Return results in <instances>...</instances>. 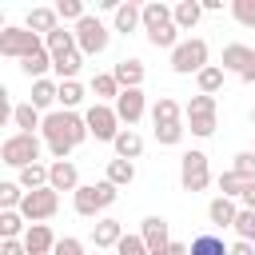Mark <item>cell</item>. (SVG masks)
Segmentation results:
<instances>
[{
  "instance_id": "d4e9b609",
  "label": "cell",
  "mask_w": 255,
  "mask_h": 255,
  "mask_svg": "<svg viewBox=\"0 0 255 255\" xmlns=\"http://www.w3.org/2000/svg\"><path fill=\"white\" fill-rule=\"evenodd\" d=\"M28 104H32V108H40V112H48L52 104H60V84H52L48 76H44V80H36V84H32V100H28Z\"/></svg>"
},
{
  "instance_id": "e575fe53",
  "label": "cell",
  "mask_w": 255,
  "mask_h": 255,
  "mask_svg": "<svg viewBox=\"0 0 255 255\" xmlns=\"http://www.w3.org/2000/svg\"><path fill=\"white\" fill-rule=\"evenodd\" d=\"M247 183H255V179H243V175H239V171H231V167L219 175V191H223L227 199H239V195L247 191Z\"/></svg>"
},
{
  "instance_id": "484cf974",
  "label": "cell",
  "mask_w": 255,
  "mask_h": 255,
  "mask_svg": "<svg viewBox=\"0 0 255 255\" xmlns=\"http://www.w3.org/2000/svg\"><path fill=\"white\" fill-rule=\"evenodd\" d=\"M12 124H16L20 131L36 135V128H44V116H40V108H32V104H16V108H12Z\"/></svg>"
},
{
  "instance_id": "e0dca14e",
  "label": "cell",
  "mask_w": 255,
  "mask_h": 255,
  "mask_svg": "<svg viewBox=\"0 0 255 255\" xmlns=\"http://www.w3.org/2000/svg\"><path fill=\"white\" fill-rule=\"evenodd\" d=\"M56 243H60V239L52 235L48 223H32V227L24 231V247H28V255H52Z\"/></svg>"
},
{
  "instance_id": "603a6c76",
  "label": "cell",
  "mask_w": 255,
  "mask_h": 255,
  "mask_svg": "<svg viewBox=\"0 0 255 255\" xmlns=\"http://www.w3.org/2000/svg\"><path fill=\"white\" fill-rule=\"evenodd\" d=\"M151 124L155 128H167V124H183V108L171 100V96H159L155 108H151Z\"/></svg>"
},
{
  "instance_id": "83f0119b",
  "label": "cell",
  "mask_w": 255,
  "mask_h": 255,
  "mask_svg": "<svg viewBox=\"0 0 255 255\" xmlns=\"http://www.w3.org/2000/svg\"><path fill=\"white\" fill-rule=\"evenodd\" d=\"M20 68H24V76L36 84V80H44V72L52 68V52H48V48H40V52H32L28 60H20Z\"/></svg>"
},
{
  "instance_id": "9a60e30c",
  "label": "cell",
  "mask_w": 255,
  "mask_h": 255,
  "mask_svg": "<svg viewBox=\"0 0 255 255\" xmlns=\"http://www.w3.org/2000/svg\"><path fill=\"white\" fill-rule=\"evenodd\" d=\"M116 108V116H120V124H139L143 120V112H147V104H143V92L139 88H128V92H120V100L112 104Z\"/></svg>"
},
{
  "instance_id": "d590c367",
  "label": "cell",
  "mask_w": 255,
  "mask_h": 255,
  "mask_svg": "<svg viewBox=\"0 0 255 255\" xmlns=\"http://www.w3.org/2000/svg\"><path fill=\"white\" fill-rule=\"evenodd\" d=\"M44 48H48L52 56H60V52H72V48H76V32H68V28H56L52 36H44Z\"/></svg>"
},
{
  "instance_id": "4dcf8cb0",
  "label": "cell",
  "mask_w": 255,
  "mask_h": 255,
  "mask_svg": "<svg viewBox=\"0 0 255 255\" xmlns=\"http://www.w3.org/2000/svg\"><path fill=\"white\" fill-rule=\"evenodd\" d=\"M108 183H116V187H128L131 179H135V163L131 159H108V175H104Z\"/></svg>"
},
{
  "instance_id": "ac0fdd59",
  "label": "cell",
  "mask_w": 255,
  "mask_h": 255,
  "mask_svg": "<svg viewBox=\"0 0 255 255\" xmlns=\"http://www.w3.org/2000/svg\"><path fill=\"white\" fill-rule=\"evenodd\" d=\"M207 219H211L215 227H235V219H239V203L227 199V195H215V199L207 203Z\"/></svg>"
},
{
  "instance_id": "7bdbcfd3",
  "label": "cell",
  "mask_w": 255,
  "mask_h": 255,
  "mask_svg": "<svg viewBox=\"0 0 255 255\" xmlns=\"http://www.w3.org/2000/svg\"><path fill=\"white\" fill-rule=\"evenodd\" d=\"M116 255H151V251H147L143 235H124V239H120V247H116Z\"/></svg>"
},
{
  "instance_id": "8992f818",
  "label": "cell",
  "mask_w": 255,
  "mask_h": 255,
  "mask_svg": "<svg viewBox=\"0 0 255 255\" xmlns=\"http://www.w3.org/2000/svg\"><path fill=\"white\" fill-rule=\"evenodd\" d=\"M207 68V40L191 36V40H179V48L171 52V72L179 76H199Z\"/></svg>"
},
{
  "instance_id": "f35d334b",
  "label": "cell",
  "mask_w": 255,
  "mask_h": 255,
  "mask_svg": "<svg viewBox=\"0 0 255 255\" xmlns=\"http://www.w3.org/2000/svg\"><path fill=\"white\" fill-rule=\"evenodd\" d=\"M56 16H60V20H72V24H80L88 12H84V0H60V4H56Z\"/></svg>"
},
{
  "instance_id": "bcb514c9",
  "label": "cell",
  "mask_w": 255,
  "mask_h": 255,
  "mask_svg": "<svg viewBox=\"0 0 255 255\" xmlns=\"http://www.w3.org/2000/svg\"><path fill=\"white\" fill-rule=\"evenodd\" d=\"M0 255H28V247H24V239H4Z\"/></svg>"
},
{
  "instance_id": "8fae6325",
  "label": "cell",
  "mask_w": 255,
  "mask_h": 255,
  "mask_svg": "<svg viewBox=\"0 0 255 255\" xmlns=\"http://www.w3.org/2000/svg\"><path fill=\"white\" fill-rule=\"evenodd\" d=\"M179 183H183V191H203L211 183V167H207L203 151H183V159H179Z\"/></svg>"
},
{
  "instance_id": "1f68e13d",
  "label": "cell",
  "mask_w": 255,
  "mask_h": 255,
  "mask_svg": "<svg viewBox=\"0 0 255 255\" xmlns=\"http://www.w3.org/2000/svg\"><path fill=\"white\" fill-rule=\"evenodd\" d=\"M24 191H40V187H48V167L44 163H32V167H20V179H16Z\"/></svg>"
},
{
  "instance_id": "b9f144b4",
  "label": "cell",
  "mask_w": 255,
  "mask_h": 255,
  "mask_svg": "<svg viewBox=\"0 0 255 255\" xmlns=\"http://www.w3.org/2000/svg\"><path fill=\"white\" fill-rule=\"evenodd\" d=\"M183 124H167V128H155V139H159V147H175L179 139H183Z\"/></svg>"
},
{
  "instance_id": "277c9868",
  "label": "cell",
  "mask_w": 255,
  "mask_h": 255,
  "mask_svg": "<svg viewBox=\"0 0 255 255\" xmlns=\"http://www.w3.org/2000/svg\"><path fill=\"white\" fill-rule=\"evenodd\" d=\"M116 195H120V187L108 183V179H100V183H84V187L72 195V207H76V215L96 219L100 211H108V207L116 203Z\"/></svg>"
},
{
  "instance_id": "7402d4cb",
  "label": "cell",
  "mask_w": 255,
  "mask_h": 255,
  "mask_svg": "<svg viewBox=\"0 0 255 255\" xmlns=\"http://www.w3.org/2000/svg\"><path fill=\"white\" fill-rule=\"evenodd\" d=\"M80 68H84V52H80V48L52 56V72L60 76V84H64V80H76V72H80Z\"/></svg>"
},
{
  "instance_id": "ab89813d",
  "label": "cell",
  "mask_w": 255,
  "mask_h": 255,
  "mask_svg": "<svg viewBox=\"0 0 255 255\" xmlns=\"http://www.w3.org/2000/svg\"><path fill=\"white\" fill-rule=\"evenodd\" d=\"M231 16L243 28H255V0H231Z\"/></svg>"
},
{
  "instance_id": "5bb4252c",
  "label": "cell",
  "mask_w": 255,
  "mask_h": 255,
  "mask_svg": "<svg viewBox=\"0 0 255 255\" xmlns=\"http://www.w3.org/2000/svg\"><path fill=\"white\" fill-rule=\"evenodd\" d=\"M48 187L52 191H80L84 183H80V171H76V163L72 159H56V163H48Z\"/></svg>"
},
{
  "instance_id": "816d5d0a",
  "label": "cell",
  "mask_w": 255,
  "mask_h": 255,
  "mask_svg": "<svg viewBox=\"0 0 255 255\" xmlns=\"http://www.w3.org/2000/svg\"><path fill=\"white\" fill-rule=\"evenodd\" d=\"M251 151H255V147H251Z\"/></svg>"
},
{
  "instance_id": "f1b7e54d",
  "label": "cell",
  "mask_w": 255,
  "mask_h": 255,
  "mask_svg": "<svg viewBox=\"0 0 255 255\" xmlns=\"http://www.w3.org/2000/svg\"><path fill=\"white\" fill-rule=\"evenodd\" d=\"M92 92H96V104H108V100H112V104H116V100H120V92H124V88H120V84H116V76H112V72H100V76H96V80H92Z\"/></svg>"
},
{
  "instance_id": "c3c4849f",
  "label": "cell",
  "mask_w": 255,
  "mask_h": 255,
  "mask_svg": "<svg viewBox=\"0 0 255 255\" xmlns=\"http://www.w3.org/2000/svg\"><path fill=\"white\" fill-rule=\"evenodd\" d=\"M239 203H243L247 211H255V183H247V191L239 195Z\"/></svg>"
},
{
  "instance_id": "681fc988",
  "label": "cell",
  "mask_w": 255,
  "mask_h": 255,
  "mask_svg": "<svg viewBox=\"0 0 255 255\" xmlns=\"http://www.w3.org/2000/svg\"><path fill=\"white\" fill-rule=\"evenodd\" d=\"M167 255H191V243H179V239H171V247H167Z\"/></svg>"
},
{
  "instance_id": "cb8c5ba5",
  "label": "cell",
  "mask_w": 255,
  "mask_h": 255,
  "mask_svg": "<svg viewBox=\"0 0 255 255\" xmlns=\"http://www.w3.org/2000/svg\"><path fill=\"white\" fill-rule=\"evenodd\" d=\"M112 76H116V84L128 92V88H139L143 84V64L139 60H120L116 68H112Z\"/></svg>"
},
{
  "instance_id": "f546056e",
  "label": "cell",
  "mask_w": 255,
  "mask_h": 255,
  "mask_svg": "<svg viewBox=\"0 0 255 255\" xmlns=\"http://www.w3.org/2000/svg\"><path fill=\"white\" fill-rule=\"evenodd\" d=\"M191 255H231V247H227L219 235L203 231V235H195V239H191Z\"/></svg>"
},
{
  "instance_id": "60d3db41",
  "label": "cell",
  "mask_w": 255,
  "mask_h": 255,
  "mask_svg": "<svg viewBox=\"0 0 255 255\" xmlns=\"http://www.w3.org/2000/svg\"><path fill=\"white\" fill-rule=\"evenodd\" d=\"M235 235H239V239H247V243H255V211L239 207V219H235Z\"/></svg>"
},
{
  "instance_id": "ffe728a7",
  "label": "cell",
  "mask_w": 255,
  "mask_h": 255,
  "mask_svg": "<svg viewBox=\"0 0 255 255\" xmlns=\"http://www.w3.org/2000/svg\"><path fill=\"white\" fill-rule=\"evenodd\" d=\"M112 147H116V159H131V163H135V159L143 155V135H139L135 128H124Z\"/></svg>"
},
{
  "instance_id": "8d00e7d4",
  "label": "cell",
  "mask_w": 255,
  "mask_h": 255,
  "mask_svg": "<svg viewBox=\"0 0 255 255\" xmlns=\"http://www.w3.org/2000/svg\"><path fill=\"white\" fill-rule=\"evenodd\" d=\"M24 215L20 211H0V235L4 239H24Z\"/></svg>"
},
{
  "instance_id": "7dc6e473",
  "label": "cell",
  "mask_w": 255,
  "mask_h": 255,
  "mask_svg": "<svg viewBox=\"0 0 255 255\" xmlns=\"http://www.w3.org/2000/svg\"><path fill=\"white\" fill-rule=\"evenodd\" d=\"M231 255H255V243H247V239H235V243H231Z\"/></svg>"
},
{
  "instance_id": "7a4b0ae2",
  "label": "cell",
  "mask_w": 255,
  "mask_h": 255,
  "mask_svg": "<svg viewBox=\"0 0 255 255\" xmlns=\"http://www.w3.org/2000/svg\"><path fill=\"white\" fill-rule=\"evenodd\" d=\"M143 32H147V44L151 48H167L175 52L179 48V28H175V12L159 0L143 4Z\"/></svg>"
},
{
  "instance_id": "5b68a950",
  "label": "cell",
  "mask_w": 255,
  "mask_h": 255,
  "mask_svg": "<svg viewBox=\"0 0 255 255\" xmlns=\"http://www.w3.org/2000/svg\"><path fill=\"white\" fill-rule=\"evenodd\" d=\"M183 116H187V128H191V135H199V139H207V135H215V124H219V116H215V96H191L187 100V108H183Z\"/></svg>"
},
{
  "instance_id": "9c48e42d",
  "label": "cell",
  "mask_w": 255,
  "mask_h": 255,
  "mask_svg": "<svg viewBox=\"0 0 255 255\" xmlns=\"http://www.w3.org/2000/svg\"><path fill=\"white\" fill-rule=\"evenodd\" d=\"M84 120H88V131H92L100 143H116V135L124 131V128H120V116H116L112 104H92V108L84 112Z\"/></svg>"
},
{
  "instance_id": "836d02e7",
  "label": "cell",
  "mask_w": 255,
  "mask_h": 255,
  "mask_svg": "<svg viewBox=\"0 0 255 255\" xmlns=\"http://www.w3.org/2000/svg\"><path fill=\"white\" fill-rule=\"evenodd\" d=\"M195 84H199L203 96H215V92L223 88V68H219V64H207V68L195 76Z\"/></svg>"
},
{
  "instance_id": "f907efd6",
  "label": "cell",
  "mask_w": 255,
  "mask_h": 255,
  "mask_svg": "<svg viewBox=\"0 0 255 255\" xmlns=\"http://www.w3.org/2000/svg\"><path fill=\"white\" fill-rule=\"evenodd\" d=\"M251 124H255V108H251Z\"/></svg>"
},
{
  "instance_id": "2e32d148",
  "label": "cell",
  "mask_w": 255,
  "mask_h": 255,
  "mask_svg": "<svg viewBox=\"0 0 255 255\" xmlns=\"http://www.w3.org/2000/svg\"><path fill=\"white\" fill-rule=\"evenodd\" d=\"M112 28H116L120 36H131V32H139V28H143V4H135V0H124V4L116 8V20H112Z\"/></svg>"
},
{
  "instance_id": "ee69618b",
  "label": "cell",
  "mask_w": 255,
  "mask_h": 255,
  "mask_svg": "<svg viewBox=\"0 0 255 255\" xmlns=\"http://www.w3.org/2000/svg\"><path fill=\"white\" fill-rule=\"evenodd\" d=\"M231 171H239L243 179H255V151H239L231 159Z\"/></svg>"
},
{
  "instance_id": "ba28073f",
  "label": "cell",
  "mask_w": 255,
  "mask_h": 255,
  "mask_svg": "<svg viewBox=\"0 0 255 255\" xmlns=\"http://www.w3.org/2000/svg\"><path fill=\"white\" fill-rule=\"evenodd\" d=\"M108 40H112V32H108V24H104L100 16H84V20L76 24V48H80L84 56H100V52L108 48Z\"/></svg>"
},
{
  "instance_id": "7c38bea8",
  "label": "cell",
  "mask_w": 255,
  "mask_h": 255,
  "mask_svg": "<svg viewBox=\"0 0 255 255\" xmlns=\"http://www.w3.org/2000/svg\"><path fill=\"white\" fill-rule=\"evenodd\" d=\"M223 72H231L243 84H251L255 80V48H247V44H223Z\"/></svg>"
},
{
  "instance_id": "4fadbf2b",
  "label": "cell",
  "mask_w": 255,
  "mask_h": 255,
  "mask_svg": "<svg viewBox=\"0 0 255 255\" xmlns=\"http://www.w3.org/2000/svg\"><path fill=\"white\" fill-rule=\"evenodd\" d=\"M139 235H143V243H147L151 255H167L171 231H167V219H163V215H147V219L139 223Z\"/></svg>"
},
{
  "instance_id": "52a82bcc",
  "label": "cell",
  "mask_w": 255,
  "mask_h": 255,
  "mask_svg": "<svg viewBox=\"0 0 255 255\" xmlns=\"http://www.w3.org/2000/svg\"><path fill=\"white\" fill-rule=\"evenodd\" d=\"M44 48V36H36V32H28L24 24L16 28H4L0 32V56H12V60H28L32 52H40Z\"/></svg>"
},
{
  "instance_id": "d6986e66",
  "label": "cell",
  "mask_w": 255,
  "mask_h": 255,
  "mask_svg": "<svg viewBox=\"0 0 255 255\" xmlns=\"http://www.w3.org/2000/svg\"><path fill=\"white\" fill-rule=\"evenodd\" d=\"M124 235H128V231H124L120 219H96V223H92V243H96V247H120Z\"/></svg>"
},
{
  "instance_id": "30bf717a",
  "label": "cell",
  "mask_w": 255,
  "mask_h": 255,
  "mask_svg": "<svg viewBox=\"0 0 255 255\" xmlns=\"http://www.w3.org/2000/svg\"><path fill=\"white\" fill-rule=\"evenodd\" d=\"M56 211H60V191H52V187L28 191L24 203H20V215H24L28 223H44V219H52Z\"/></svg>"
},
{
  "instance_id": "4316f807",
  "label": "cell",
  "mask_w": 255,
  "mask_h": 255,
  "mask_svg": "<svg viewBox=\"0 0 255 255\" xmlns=\"http://www.w3.org/2000/svg\"><path fill=\"white\" fill-rule=\"evenodd\" d=\"M171 12H175V28H179V32H191V28L199 24V16H203V4H195V0H179Z\"/></svg>"
},
{
  "instance_id": "f6af8a7d",
  "label": "cell",
  "mask_w": 255,
  "mask_h": 255,
  "mask_svg": "<svg viewBox=\"0 0 255 255\" xmlns=\"http://www.w3.org/2000/svg\"><path fill=\"white\" fill-rule=\"evenodd\" d=\"M52 255H84V243L76 239V235H64L60 243H56V251Z\"/></svg>"
},
{
  "instance_id": "d6a6232c",
  "label": "cell",
  "mask_w": 255,
  "mask_h": 255,
  "mask_svg": "<svg viewBox=\"0 0 255 255\" xmlns=\"http://www.w3.org/2000/svg\"><path fill=\"white\" fill-rule=\"evenodd\" d=\"M24 195H28V191H24L16 179H4V183H0V211H20Z\"/></svg>"
},
{
  "instance_id": "44dd1931",
  "label": "cell",
  "mask_w": 255,
  "mask_h": 255,
  "mask_svg": "<svg viewBox=\"0 0 255 255\" xmlns=\"http://www.w3.org/2000/svg\"><path fill=\"white\" fill-rule=\"evenodd\" d=\"M24 28L36 32V36H52L60 28V16H56V8H32L28 20H24Z\"/></svg>"
},
{
  "instance_id": "74e56055",
  "label": "cell",
  "mask_w": 255,
  "mask_h": 255,
  "mask_svg": "<svg viewBox=\"0 0 255 255\" xmlns=\"http://www.w3.org/2000/svg\"><path fill=\"white\" fill-rule=\"evenodd\" d=\"M76 104H84V88H80V80H64L60 84V108L72 112Z\"/></svg>"
},
{
  "instance_id": "6da1fadb",
  "label": "cell",
  "mask_w": 255,
  "mask_h": 255,
  "mask_svg": "<svg viewBox=\"0 0 255 255\" xmlns=\"http://www.w3.org/2000/svg\"><path fill=\"white\" fill-rule=\"evenodd\" d=\"M44 147L56 155V159H68L72 155V147H80L92 131H88V120L84 116H76V112H48L44 116Z\"/></svg>"
},
{
  "instance_id": "3957f363",
  "label": "cell",
  "mask_w": 255,
  "mask_h": 255,
  "mask_svg": "<svg viewBox=\"0 0 255 255\" xmlns=\"http://www.w3.org/2000/svg\"><path fill=\"white\" fill-rule=\"evenodd\" d=\"M40 151H44V139L40 135H28V131H12L4 143H0V163H8V167H32V163H40Z\"/></svg>"
}]
</instances>
